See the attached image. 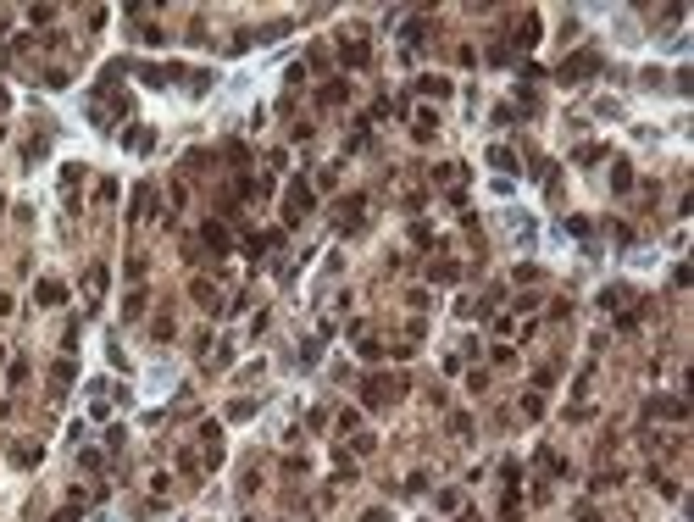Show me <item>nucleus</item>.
Segmentation results:
<instances>
[{
	"mask_svg": "<svg viewBox=\"0 0 694 522\" xmlns=\"http://www.w3.org/2000/svg\"><path fill=\"white\" fill-rule=\"evenodd\" d=\"M78 184H83V167H62V195H67V206L78 200Z\"/></svg>",
	"mask_w": 694,
	"mask_h": 522,
	"instance_id": "9b49d317",
	"label": "nucleus"
},
{
	"mask_svg": "<svg viewBox=\"0 0 694 522\" xmlns=\"http://www.w3.org/2000/svg\"><path fill=\"white\" fill-rule=\"evenodd\" d=\"M489 161H494V167H506V172H517V150H506V145L489 150Z\"/></svg>",
	"mask_w": 694,
	"mask_h": 522,
	"instance_id": "a211bd4d",
	"label": "nucleus"
},
{
	"mask_svg": "<svg viewBox=\"0 0 694 522\" xmlns=\"http://www.w3.org/2000/svg\"><path fill=\"white\" fill-rule=\"evenodd\" d=\"M311 206H317L311 184H306V178H295V184H289V195H284V217H289V223H300V217H311Z\"/></svg>",
	"mask_w": 694,
	"mask_h": 522,
	"instance_id": "f257e3e1",
	"label": "nucleus"
},
{
	"mask_svg": "<svg viewBox=\"0 0 694 522\" xmlns=\"http://www.w3.org/2000/svg\"><path fill=\"white\" fill-rule=\"evenodd\" d=\"M345 100H350V83H345V78H328V83L317 89V106H345Z\"/></svg>",
	"mask_w": 694,
	"mask_h": 522,
	"instance_id": "20e7f679",
	"label": "nucleus"
},
{
	"mask_svg": "<svg viewBox=\"0 0 694 522\" xmlns=\"http://www.w3.org/2000/svg\"><path fill=\"white\" fill-rule=\"evenodd\" d=\"M145 212H155V189H139V195H134V223H139Z\"/></svg>",
	"mask_w": 694,
	"mask_h": 522,
	"instance_id": "6ab92c4d",
	"label": "nucleus"
},
{
	"mask_svg": "<svg viewBox=\"0 0 694 522\" xmlns=\"http://www.w3.org/2000/svg\"><path fill=\"white\" fill-rule=\"evenodd\" d=\"M539 467L550 478H567V455H555V450H539Z\"/></svg>",
	"mask_w": 694,
	"mask_h": 522,
	"instance_id": "ddd939ff",
	"label": "nucleus"
},
{
	"mask_svg": "<svg viewBox=\"0 0 694 522\" xmlns=\"http://www.w3.org/2000/svg\"><path fill=\"white\" fill-rule=\"evenodd\" d=\"M50 383L67 389V383H73V362H56V367H50Z\"/></svg>",
	"mask_w": 694,
	"mask_h": 522,
	"instance_id": "412c9836",
	"label": "nucleus"
},
{
	"mask_svg": "<svg viewBox=\"0 0 694 522\" xmlns=\"http://www.w3.org/2000/svg\"><path fill=\"white\" fill-rule=\"evenodd\" d=\"M622 300H627V289H622V284H611V289H606V295H600V305H606V311H617Z\"/></svg>",
	"mask_w": 694,
	"mask_h": 522,
	"instance_id": "4be33fe9",
	"label": "nucleus"
},
{
	"mask_svg": "<svg viewBox=\"0 0 694 522\" xmlns=\"http://www.w3.org/2000/svg\"><path fill=\"white\" fill-rule=\"evenodd\" d=\"M83 284H89V295H100V289H106V267H89V278H83Z\"/></svg>",
	"mask_w": 694,
	"mask_h": 522,
	"instance_id": "b1692460",
	"label": "nucleus"
},
{
	"mask_svg": "<svg viewBox=\"0 0 694 522\" xmlns=\"http://www.w3.org/2000/svg\"><path fill=\"white\" fill-rule=\"evenodd\" d=\"M422 34H428V17H411V22H405V45L417 50V45H422Z\"/></svg>",
	"mask_w": 694,
	"mask_h": 522,
	"instance_id": "f3484780",
	"label": "nucleus"
},
{
	"mask_svg": "<svg viewBox=\"0 0 694 522\" xmlns=\"http://www.w3.org/2000/svg\"><path fill=\"white\" fill-rule=\"evenodd\" d=\"M361 362H384V345L378 339H361Z\"/></svg>",
	"mask_w": 694,
	"mask_h": 522,
	"instance_id": "393cba45",
	"label": "nucleus"
},
{
	"mask_svg": "<svg viewBox=\"0 0 694 522\" xmlns=\"http://www.w3.org/2000/svg\"><path fill=\"white\" fill-rule=\"evenodd\" d=\"M200 239H206L211 250H228V228H223V223H206V228H200Z\"/></svg>",
	"mask_w": 694,
	"mask_h": 522,
	"instance_id": "f8f14e48",
	"label": "nucleus"
},
{
	"mask_svg": "<svg viewBox=\"0 0 694 522\" xmlns=\"http://www.w3.org/2000/svg\"><path fill=\"white\" fill-rule=\"evenodd\" d=\"M644 411H650V417H683V400H672V394H661V400H650Z\"/></svg>",
	"mask_w": 694,
	"mask_h": 522,
	"instance_id": "1a4fd4ad",
	"label": "nucleus"
},
{
	"mask_svg": "<svg viewBox=\"0 0 694 522\" xmlns=\"http://www.w3.org/2000/svg\"><path fill=\"white\" fill-rule=\"evenodd\" d=\"M595 73H600V56H595V50H578V56H567V62L555 67L561 83H578V78H595Z\"/></svg>",
	"mask_w": 694,
	"mask_h": 522,
	"instance_id": "f03ea898",
	"label": "nucleus"
},
{
	"mask_svg": "<svg viewBox=\"0 0 694 522\" xmlns=\"http://www.w3.org/2000/svg\"><path fill=\"white\" fill-rule=\"evenodd\" d=\"M189 295L200 300V305H211V311H217V284H211V278H195V284H189Z\"/></svg>",
	"mask_w": 694,
	"mask_h": 522,
	"instance_id": "9d476101",
	"label": "nucleus"
},
{
	"mask_svg": "<svg viewBox=\"0 0 694 522\" xmlns=\"http://www.w3.org/2000/svg\"><path fill=\"white\" fill-rule=\"evenodd\" d=\"M517 517H522V495L506 489V500H500V522H517Z\"/></svg>",
	"mask_w": 694,
	"mask_h": 522,
	"instance_id": "4468645a",
	"label": "nucleus"
},
{
	"mask_svg": "<svg viewBox=\"0 0 694 522\" xmlns=\"http://www.w3.org/2000/svg\"><path fill=\"white\" fill-rule=\"evenodd\" d=\"M611 189H617V195H627V189H633V167H627V161H617V167H611Z\"/></svg>",
	"mask_w": 694,
	"mask_h": 522,
	"instance_id": "dca6fc26",
	"label": "nucleus"
},
{
	"mask_svg": "<svg viewBox=\"0 0 694 522\" xmlns=\"http://www.w3.org/2000/svg\"><path fill=\"white\" fill-rule=\"evenodd\" d=\"M139 311H145V295H139V289H134V295L123 300V317H128V322H134V317H139Z\"/></svg>",
	"mask_w": 694,
	"mask_h": 522,
	"instance_id": "5701e85b",
	"label": "nucleus"
},
{
	"mask_svg": "<svg viewBox=\"0 0 694 522\" xmlns=\"http://www.w3.org/2000/svg\"><path fill=\"white\" fill-rule=\"evenodd\" d=\"M339 56H345V67H367V62H373V50H367L361 39H345V45H339Z\"/></svg>",
	"mask_w": 694,
	"mask_h": 522,
	"instance_id": "423d86ee",
	"label": "nucleus"
},
{
	"mask_svg": "<svg viewBox=\"0 0 694 522\" xmlns=\"http://www.w3.org/2000/svg\"><path fill=\"white\" fill-rule=\"evenodd\" d=\"M411 134H417V139H433V134H439V117H433V111H417V117H411Z\"/></svg>",
	"mask_w": 694,
	"mask_h": 522,
	"instance_id": "6e6552de",
	"label": "nucleus"
},
{
	"mask_svg": "<svg viewBox=\"0 0 694 522\" xmlns=\"http://www.w3.org/2000/svg\"><path fill=\"white\" fill-rule=\"evenodd\" d=\"M34 300H39V305H62V300H67V284H56V278H45V284L34 289Z\"/></svg>",
	"mask_w": 694,
	"mask_h": 522,
	"instance_id": "0eeeda50",
	"label": "nucleus"
},
{
	"mask_svg": "<svg viewBox=\"0 0 694 522\" xmlns=\"http://www.w3.org/2000/svg\"><path fill=\"white\" fill-rule=\"evenodd\" d=\"M400 394V378H367L361 383V406H389Z\"/></svg>",
	"mask_w": 694,
	"mask_h": 522,
	"instance_id": "7ed1b4c3",
	"label": "nucleus"
},
{
	"mask_svg": "<svg viewBox=\"0 0 694 522\" xmlns=\"http://www.w3.org/2000/svg\"><path fill=\"white\" fill-rule=\"evenodd\" d=\"M411 89H417V95H428V100H445V95H450V78H439V73H422L417 83H411Z\"/></svg>",
	"mask_w": 694,
	"mask_h": 522,
	"instance_id": "39448f33",
	"label": "nucleus"
},
{
	"mask_svg": "<svg viewBox=\"0 0 694 522\" xmlns=\"http://www.w3.org/2000/svg\"><path fill=\"white\" fill-rule=\"evenodd\" d=\"M6 383H11V389H17V383H28V362H22V356L6 367Z\"/></svg>",
	"mask_w": 694,
	"mask_h": 522,
	"instance_id": "aec40b11",
	"label": "nucleus"
},
{
	"mask_svg": "<svg viewBox=\"0 0 694 522\" xmlns=\"http://www.w3.org/2000/svg\"><path fill=\"white\" fill-rule=\"evenodd\" d=\"M572 161H578V167H595V161H606V145H578Z\"/></svg>",
	"mask_w": 694,
	"mask_h": 522,
	"instance_id": "2eb2a0df",
	"label": "nucleus"
}]
</instances>
